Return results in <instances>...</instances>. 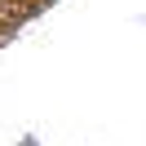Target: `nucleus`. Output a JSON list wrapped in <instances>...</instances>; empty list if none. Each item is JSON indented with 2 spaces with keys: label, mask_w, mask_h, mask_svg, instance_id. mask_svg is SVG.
<instances>
[]
</instances>
